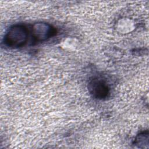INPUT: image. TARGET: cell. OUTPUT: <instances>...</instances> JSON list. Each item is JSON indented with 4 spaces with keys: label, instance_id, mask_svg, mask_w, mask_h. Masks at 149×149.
<instances>
[{
    "label": "cell",
    "instance_id": "3",
    "mask_svg": "<svg viewBox=\"0 0 149 149\" xmlns=\"http://www.w3.org/2000/svg\"><path fill=\"white\" fill-rule=\"evenodd\" d=\"M88 89L93 97L100 100L106 98L109 92L105 81L98 77H94L89 81Z\"/></svg>",
    "mask_w": 149,
    "mask_h": 149
},
{
    "label": "cell",
    "instance_id": "1",
    "mask_svg": "<svg viewBox=\"0 0 149 149\" xmlns=\"http://www.w3.org/2000/svg\"><path fill=\"white\" fill-rule=\"evenodd\" d=\"M29 30L23 24H15L7 31L4 37V44L11 48L23 47L28 40Z\"/></svg>",
    "mask_w": 149,
    "mask_h": 149
},
{
    "label": "cell",
    "instance_id": "4",
    "mask_svg": "<svg viewBox=\"0 0 149 149\" xmlns=\"http://www.w3.org/2000/svg\"><path fill=\"white\" fill-rule=\"evenodd\" d=\"M134 144L139 146V147L142 148V146L148 144V132L145 131L139 134L134 140Z\"/></svg>",
    "mask_w": 149,
    "mask_h": 149
},
{
    "label": "cell",
    "instance_id": "2",
    "mask_svg": "<svg viewBox=\"0 0 149 149\" xmlns=\"http://www.w3.org/2000/svg\"><path fill=\"white\" fill-rule=\"evenodd\" d=\"M32 37L35 42H43L56 34L55 29L45 22H37L31 27Z\"/></svg>",
    "mask_w": 149,
    "mask_h": 149
}]
</instances>
